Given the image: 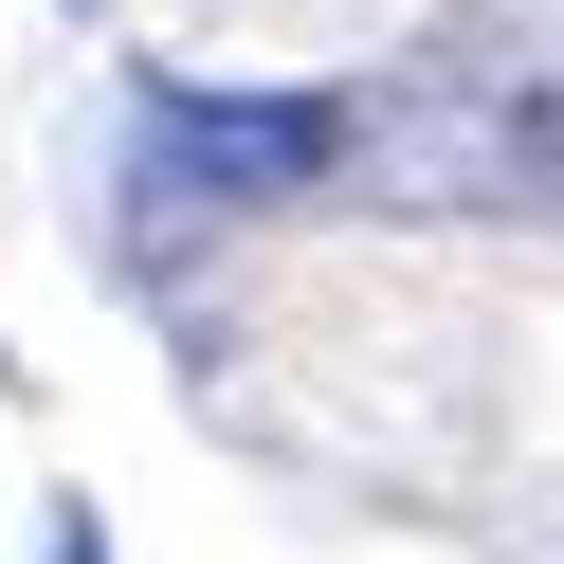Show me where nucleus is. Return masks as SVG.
Segmentation results:
<instances>
[{"instance_id":"nucleus-1","label":"nucleus","mask_w":564,"mask_h":564,"mask_svg":"<svg viewBox=\"0 0 564 564\" xmlns=\"http://www.w3.org/2000/svg\"><path fill=\"white\" fill-rule=\"evenodd\" d=\"M147 147L183 164V183H219V200H292V183H328L346 110H328V91H256V110H237V91H183Z\"/></svg>"}]
</instances>
